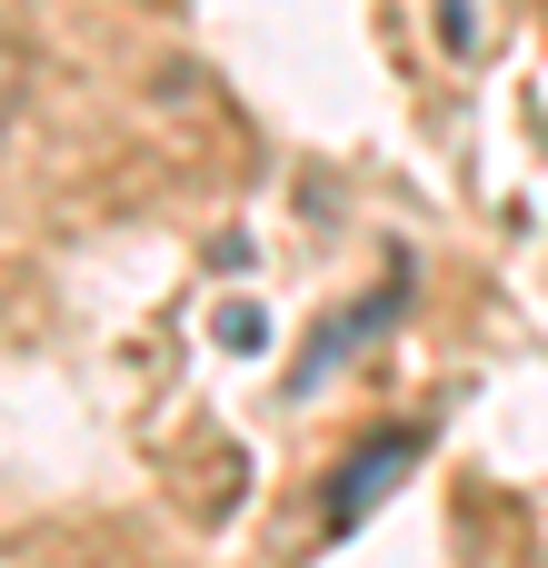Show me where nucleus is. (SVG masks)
<instances>
[{"mask_svg": "<svg viewBox=\"0 0 548 568\" xmlns=\"http://www.w3.org/2000/svg\"><path fill=\"white\" fill-rule=\"evenodd\" d=\"M0 70H10V50H0Z\"/></svg>", "mask_w": 548, "mask_h": 568, "instance_id": "nucleus-3", "label": "nucleus"}, {"mask_svg": "<svg viewBox=\"0 0 548 568\" xmlns=\"http://www.w3.org/2000/svg\"><path fill=\"white\" fill-rule=\"evenodd\" d=\"M220 349H240V359H250V349H270V310L230 300V310H220Z\"/></svg>", "mask_w": 548, "mask_h": 568, "instance_id": "nucleus-2", "label": "nucleus"}, {"mask_svg": "<svg viewBox=\"0 0 548 568\" xmlns=\"http://www.w3.org/2000/svg\"><path fill=\"white\" fill-rule=\"evenodd\" d=\"M409 469H419V439H369V449H359V459L329 479V529L349 539V529H359V519H369V509H379V499H389Z\"/></svg>", "mask_w": 548, "mask_h": 568, "instance_id": "nucleus-1", "label": "nucleus"}]
</instances>
